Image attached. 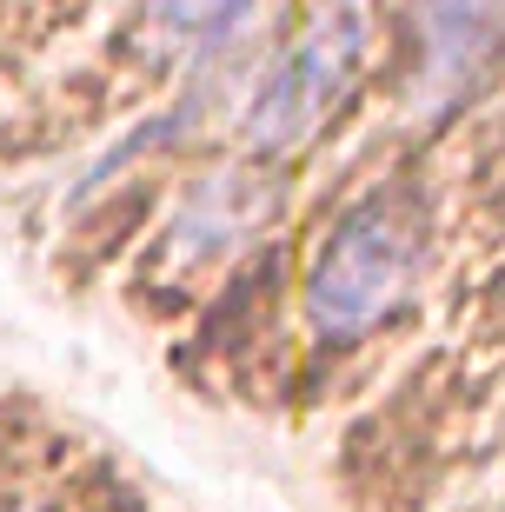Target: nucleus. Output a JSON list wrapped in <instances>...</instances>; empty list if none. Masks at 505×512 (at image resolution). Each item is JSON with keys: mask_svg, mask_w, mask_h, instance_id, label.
I'll return each instance as SVG.
<instances>
[{"mask_svg": "<svg viewBox=\"0 0 505 512\" xmlns=\"http://www.w3.org/2000/svg\"><path fill=\"white\" fill-rule=\"evenodd\" d=\"M426 227V200L393 173L359 193L333 233H319L300 280V313L319 340L353 346L393 320L426 266Z\"/></svg>", "mask_w": 505, "mask_h": 512, "instance_id": "obj_1", "label": "nucleus"}, {"mask_svg": "<svg viewBox=\"0 0 505 512\" xmlns=\"http://www.w3.org/2000/svg\"><path fill=\"white\" fill-rule=\"evenodd\" d=\"M366 40H373V0H319L300 20V34L253 80V94L240 107V147L253 160L300 153L353 100L359 67H366Z\"/></svg>", "mask_w": 505, "mask_h": 512, "instance_id": "obj_2", "label": "nucleus"}, {"mask_svg": "<svg viewBox=\"0 0 505 512\" xmlns=\"http://www.w3.org/2000/svg\"><path fill=\"white\" fill-rule=\"evenodd\" d=\"M505 54V0H406V100L446 114Z\"/></svg>", "mask_w": 505, "mask_h": 512, "instance_id": "obj_3", "label": "nucleus"}]
</instances>
